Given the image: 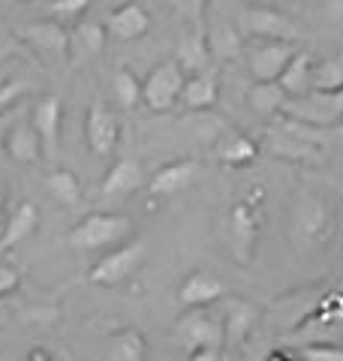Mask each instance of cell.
Segmentation results:
<instances>
[{
    "mask_svg": "<svg viewBox=\"0 0 343 361\" xmlns=\"http://www.w3.org/2000/svg\"><path fill=\"white\" fill-rule=\"evenodd\" d=\"M45 187H49V193L61 202L64 208L82 205V180H78L73 169H52V172L45 175Z\"/></svg>",
    "mask_w": 343,
    "mask_h": 361,
    "instance_id": "26",
    "label": "cell"
},
{
    "mask_svg": "<svg viewBox=\"0 0 343 361\" xmlns=\"http://www.w3.org/2000/svg\"><path fill=\"white\" fill-rule=\"evenodd\" d=\"M286 99H289V97L283 94V87L277 82H256L253 87H250V94H247L250 109H253L256 115H262V118L280 115V109H283Z\"/></svg>",
    "mask_w": 343,
    "mask_h": 361,
    "instance_id": "27",
    "label": "cell"
},
{
    "mask_svg": "<svg viewBox=\"0 0 343 361\" xmlns=\"http://www.w3.org/2000/svg\"><path fill=\"white\" fill-rule=\"evenodd\" d=\"M145 184L148 180H145L142 166L130 160V157H124V160H118L106 172V178H102V184H100V193L102 196H130Z\"/></svg>",
    "mask_w": 343,
    "mask_h": 361,
    "instance_id": "19",
    "label": "cell"
},
{
    "mask_svg": "<svg viewBox=\"0 0 343 361\" xmlns=\"http://www.w3.org/2000/svg\"><path fill=\"white\" fill-rule=\"evenodd\" d=\"M18 37L28 39L33 49L49 54V58H66L73 49L70 33H66L64 25H57V21H33V25L18 30Z\"/></svg>",
    "mask_w": 343,
    "mask_h": 361,
    "instance_id": "13",
    "label": "cell"
},
{
    "mask_svg": "<svg viewBox=\"0 0 343 361\" xmlns=\"http://www.w3.org/2000/svg\"><path fill=\"white\" fill-rule=\"evenodd\" d=\"M199 175V163L193 157H184V160H175L163 169H157L154 178L148 180V193L151 196H175L181 190H187Z\"/></svg>",
    "mask_w": 343,
    "mask_h": 361,
    "instance_id": "14",
    "label": "cell"
},
{
    "mask_svg": "<svg viewBox=\"0 0 343 361\" xmlns=\"http://www.w3.org/2000/svg\"><path fill=\"white\" fill-rule=\"evenodd\" d=\"M151 30V16L142 4H121L118 9H112V16L106 21V33L118 42H133L142 39Z\"/></svg>",
    "mask_w": 343,
    "mask_h": 361,
    "instance_id": "12",
    "label": "cell"
},
{
    "mask_svg": "<svg viewBox=\"0 0 343 361\" xmlns=\"http://www.w3.org/2000/svg\"><path fill=\"white\" fill-rule=\"evenodd\" d=\"M187 73L178 66V61L157 63L142 82V103L151 111H169L181 103V90H184Z\"/></svg>",
    "mask_w": 343,
    "mask_h": 361,
    "instance_id": "5",
    "label": "cell"
},
{
    "mask_svg": "<svg viewBox=\"0 0 343 361\" xmlns=\"http://www.w3.org/2000/svg\"><path fill=\"white\" fill-rule=\"evenodd\" d=\"M277 85L283 87V94L289 99H299L313 94V58L307 51H299L289 61V66L283 70V75L277 78Z\"/></svg>",
    "mask_w": 343,
    "mask_h": 361,
    "instance_id": "23",
    "label": "cell"
},
{
    "mask_svg": "<svg viewBox=\"0 0 343 361\" xmlns=\"http://www.w3.org/2000/svg\"><path fill=\"white\" fill-rule=\"evenodd\" d=\"M70 39L82 54H100L106 49V27L97 25V21H82Z\"/></svg>",
    "mask_w": 343,
    "mask_h": 361,
    "instance_id": "31",
    "label": "cell"
},
{
    "mask_svg": "<svg viewBox=\"0 0 343 361\" xmlns=\"http://www.w3.org/2000/svg\"><path fill=\"white\" fill-rule=\"evenodd\" d=\"M214 157L220 160L223 166H232V169H241L250 166L259 157L256 142H250L241 130H223L220 133V142L214 148Z\"/></svg>",
    "mask_w": 343,
    "mask_h": 361,
    "instance_id": "20",
    "label": "cell"
},
{
    "mask_svg": "<svg viewBox=\"0 0 343 361\" xmlns=\"http://www.w3.org/2000/svg\"><path fill=\"white\" fill-rule=\"evenodd\" d=\"M142 259H145V241L130 238V241H124L118 247H112V250L90 268L88 280L94 286H109V289L121 286L136 274V268L142 265Z\"/></svg>",
    "mask_w": 343,
    "mask_h": 361,
    "instance_id": "2",
    "label": "cell"
},
{
    "mask_svg": "<svg viewBox=\"0 0 343 361\" xmlns=\"http://www.w3.org/2000/svg\"><path fill=\"white\" fill-rule=\"evenodd\" d=\"M241 30L247 37H259V39H283V42H295L301 37L299 25L289 18L277 13L274 6H247L241 13Z\"/></svg>",
    "mask_w": 343,
    "mask_h": 361,
    "instance_id": "8",
    "label": "cell"
},
{
    "mask_svg": "<svg viewBox=\"0 0 343 361\" xmlns=\"http://www.w3.org/2000/svg\"><path fill=\"white\" fill-rule=\"evenodd\" d=\"M335 214L323 196H301L292 208V238L299 247H316L328 238Z\"/></svg>",
    "mask_w": 343,
    "mask_h": 361,
    "instance_id": "3",
    "label": "cell"
},
{
    "mask_svg": "<svg viewBox=\"0 0 343 361\" xmlns=\"http://www.w3.org/2000/svg\"><path fill=\"white\" fill-rule=\"evenodd\" d=\"M4 4H18V0H4Z\"/></svg>",
    "mask_w": 343,
    "mask_h": 361,
    "instance_id": "44",
    "label": "cell"
},
{
    "mask_svg": "<svg viewBox=\"0 0 343 361\" xmlns=\"http://www.w3.org/2000/svg\"><path fill=\"white\" fill-rule=\"evenodd\" d=\"M205 33H208V49H211L214 61H229V58H235V54H241V37H238V30L232 25L217 21V25H211Z\"/></svg>",
    "mask_w": 343,
    "mask_h": 361,
    "instance_id": "28",
    "label": "cell"
},
{
    "mask_svg": "<svg viewBox=\"0 0 343 361\" xmlns=\"http://www.w3.org/2000/svg\"><path fill=\"white\" fill-rule=\"evenodd\" d=\"M340 87H343V54L319 61V66H313V90L316 94H335Z\"/></svg>",
    "mask_w": 343,
    "mask_h": 361,
    "instance_id": "30",
    "label": "cell"
},
{
    "mask_svg": "<svg viewBox=\"0 0 343 361\" xmlns=\"http://www.w3.org/2000/svg\"><path fill=\"white\" fill-rule=\"evenodd\" d=\"M259 4H265V6H271V4H280V0H259Z\"/></svg>",
    "mask_w": 343,
    "mask_h": 361,
    "instance_id": "41",
    "label": "cell"
},
{
    "mask_svg": "<svg viewBox=\"0 0 343 361\" xmlns=\"http://www.w3.org/2000/svg\"><path fill=\"white\" fill-rule=\"evenodd\" d=\"M265 151L271 157H277V160H289V163H319V157H323L319 145L304 142L299 135L274 127V123L265 130Z\"/></svg>",
    "mask_w": 343,
    "mask_h": 361,
    "instance_id": "11",
    "label": "cell"
},
{
    "mask_svg": "<svg viewBox=\"0 0 343 361\" xmlns=\"http://www.w3.org/2000/svg\"><path fill=\"white\" fill-rule=\"evenodd\" d=\"M169 4L178 16H184L190 25L196 27V25H202V13H205V4H208V0H169Z\"/></svg>",
    "mask_w": 343,
    "mask_h": 361,
    "instance_id": "35",
    "label": "cell"
},
{
    "mask_svg": "<svg viewBox=\"0 0 343 361\" xmlns=\"http://www.w3.org/2000/svg\"><path fill=\"white\" fill-rule=\"evenodd\" d=\"M301 361H343V346L340 343H304Z\"/></svg>",
    "mask_w": 343,
    "mask_h": 361,
    "instance_id": "32",
    "label": "cell"
},
{
    "mask_svg": "<svg viewBox=\"0 0 343 361\" xmlns=\"http://www.w3.org/2000/svg\"><path fill=\"white\" fill-rule=\"evenodd\" d=\"M223 292H226L223 283L214 274H208V271H193V274L178 289V301L184 304L187 310H193V307H211L214 301L223 298Z\"/></svg>",
    "mask_w": 343,
    "mask_h": 361,
    "instance_id": "17",
    "label": "cell"
},
{
    "mask_svg": "<svg viewBox=\"0 0 343 361\" xmlns=\"http://www.w3.org/2000/svg\"><path fill=\"white\" fill-rule=\"evenodd\" d=\"M118 118L112 115V109L102 106V99H94L88 109V118H85V139H88V148L94 151L97 157H109L118 145Z\"/></svg>",
    "mask_w": 343,
    "mask_h": 361,
    "instance_id": "9",
    "label": "cell"
},
{
    "mask_svg": "<svg viewBox=\"0 0 343 361\" xmlns=\"http://www.w3.org/2000/svg\"><path fill=\"white\" fill-rule=\"evenodd\" d=\"M21 283V274L13 268V265H6V262H0V298L9 295V292H16Z\"/></svg>",
    "mask_w": 343,
    "mask_h": 361,
    "instance_id": "36",
    "label": "cell"
},
{
    "mask_svg": "<svg viewBox=\"0 0 343 361\" xmlns=\"http://www.w3.org/2000/svg\"><path fill=\"white\" fill-rule=\"evenodd\" d=\"M4 148L16 163H37L45 157L42 139H40V133L33 130V123H16V127L6 133Z\"/></svg>",
    "mask_w": 343,
    "mask_h": 361,
    "instance_id": "21",
    "label": "cell"
},
{
    "mask_svg": "<svg viewBox=\"0 0 343 361\" xmlns=\"http://www.w3.org/2000/svg\"><path fill=\"white\" fill-rule=\"evenodd\" d=\"M175 61L178 66L184 70L187 75L193 73H202V70H208L211 66V49H208V33H205L202 25H196L190 33H184L178 42V54H175Z\"/></svg>",
    "mask_w": 343,
    "mask_h": 361,
    "instance_id": "18",
    "label": "cell"
},
{
    "mask_svg": "<svg viewBox=\"0 0 343 361\" xmlns=\"http://www.w3.org/2000/svg\"><path fill=\"white\" fill-rule=\"evenodd\" d=\"M90 4H94V0H52L49 13L57 16V18H76V16L88 13Z\"/></svg>",
    "mask_w": 343,
    "mask_h": 361,
    "instance_id": "34",
    "label": "cell"
},
{
    "mask_svg": "<svg viewBox=\"0 0 343 361\" xmlns=\"http://www.w3.org/2000/svg\"><path fill=\"white\" fill-rule=\"evenodd\" d=\"M109 361H148V341L139 329H121L109 337Z\"/></svg>",
    "mask_w": 343,
    "mask_h": 361,
    "instance_id": "25",
    "label": "cell"
},
{
    "mask_svg": "<svg viewBox=\"0 0 343 361\" xmlns=\"http://www.w3.org/2000/svg\"><path fill=\"white\" fill-rule=\"evenodd\" d=\"M299 54L295 42H283V39H259L247 49V70L256 82H277L283 70L289 66V61Z\"/></svg>",
    "mask_w": 343,
    "mask_h": 361,
    "instance_id": "7",
    "label": "cell"
},
{
    "mask_svg": "<svg viewBox=\"0 0 343 361\" xmlns=\"http://www.w3.org/2000/svg\"><path fill=\"white\" fill-rule=\"evenodd\" d=\"M187 361H223V353H220V349H193V353H190V358Z\"/></svg>",
    "mask_w": 343,
    "mask_h": 361,
    "instance_id": "38",
    "label": "cell"
},
{
    "mask_svg": "<svg viewBox=\"0 0 343 361\" xmlns=\"http://www.w3.org/2000/svg\"><path fill=\"white\" fill-rule=\"evenodd\" d=\"M175 341L184 349H223L226 343V331H223V319L208 310V307H193L178 319L175 325Z\"/></svg>",
    "mask_w": 343,
    "mask_h": 361,
    "instance_id": "6",
    "label": "cell"
},
{
    "mask_svg": "<svg viewBox=\"0 0 343 361\" xmlns=\"http://www.w3.org/2000/svg\"><path fill=\"white\" fill-rule=\"evenodd\" d=\"M25 90H28L25 78H9V82L0 85V115H6V111L25 97Z\"/></svg>",
    "mask_w": 343,
    "mask_h": 361,
    "instance_id": "33",
    "label": "cell"
},
{
    "mask_svg": "<svg viewBox=\"0 0 343 361\" xmlns=\"http://www.w3.org/2000/svg\"><path fill=\"white\" fill-rule=\"evenodd\" d=\"M280 115L286 118H295V121H304V123H311V127H335V123H340L343 118L337 115L335 109H331L323 94H307V97H299V99H286L283 109H280Z\"/></svg>",
    "mask_w": 343,
    "mask_h": 361,
    "instance_id": "15",
    "label": "cell"
},
{
    "mask_svg": "<svg viewBox=\"0 0 343 361\" xmlns=\"http://www.w3.org/2000/svg\"><path fill=\"white\" fill-rule=\"evenodd\" d=\"M259 310L247 298H229L226 301V316H223V331L229 343H241L244 337L253 331Z\"/></svg>",
    "mask_w": 343,
    "mask_h": 361,
    "instance_id": "24",
    "label": "cell"
},
{
    "mask_svg": "<svg viewBox=\"0 0 343 361\" xmlns=\"http://www.w3.org/2000/svg\"><path fill=\"white\" fill-rule=\"evenodd\" d=\"M30 123H33V130L40 133L45 157H54L57 148H61V123H64V103H61V97H57V94H45L42 99H37Z\"/></svg>",
    "mask_w": 343,
    "mask_h": 361,
    "instance_id": "10",
    "label": "cell"
},
{
    "mask_svg": "<svg viewBox=\"0 0 343 361\" xmlns=\"http://www.w3.org/2000/svg\"><path fill=\"white\" fill-rule=\"evenodd\" d=\"M112 90H114V99H118V106L127 109V111H133L136 106L142 103V82H139V75H136L133 70H127V66L114 70Z\"/></svg>",
    "mask_w": 343,
    "mask_h": 361,
    "instance_id": "29",
    "label": "cell"
},
{
    "mask_svg": "<svg viewBox=\"0 0 343 361\" xmlns=\"http://www.w3.org/2000/svg\"><path fill=\"white\" fill-rule=\"evenodd\" d=\"M28 361H54V358H52V353H49V349H42V346H37V349H30V355H28Z\"/></svg>",
    "mask_w": 343,
    "mask_h": 361,
    "instance_id": "40",
    "label": "cell"
},
{
    "mask_svg": "<svg viewBox=\"0 0 343 361\" xmlns=\"http://www.w3.org/2000/svg\"><path fill=\"white\" fill-rule=\"evenodd\" d=\"M130 232H133V220L127 214L97 211L73 226L70 235H66V244L73 250H112V247L127 241Z\"/></svg>",
    "mask_w": 343,
    "mask_h": 361,
    "instance_id": "1",
    "label": "cell"
},
{
    "mask_svg": "<svg viewBox=\"0 0 343 361\" xmlns=\"http://www.w3.org/2000/svg\"><path fill=\"white\" fill-rule=\"evenodd\" d=\"M323 99H325V103H328V106L335 109L337 115L343 118V87H340V90H335V94H323Z\"/></svg>",
    "mask_w": 343,
    "mask_h": 361,
    "instance_id": "39",
    "label": "cell"
},
{
    "mask_svg": "<svg viewBox=\"0 0 343 361\" xmlns=\"http://www.w3.org/2000/svg\"><path fill=\"white\" fill-rule=\"evenodd\" d=\"M37 229H40V208L33 205V202H18L16 211L9 214V220H6L4 238H0V250H9V247L28 241Z\"/></svg>",
    "mask_w": 343,
    "mask_h": 361,
    "instance_id": "22",
    "label": "cell"
},
{
    "mask_svg": "<svg viewBox=\"0 0 343 361\" xmlns=\"http://www.w3.org/2000/svg\"><path fill=\"white\" fill-rule=\"evenodd\" d=\"M325 18L331 25H343V0H325Z\"/></svg>",
    "mask_w": 343,
    "mask_h": 361,
    "instance_id": "37",
    "label": "cell"
},
{
    "mask_svg": "<svg viewBox=\"0 0 343 361\" xmlns=\"http://www.w3.org/2000/svg\"><path fill=\"white\" fill-rule=\"evenodd\" d=\"M0 205H4V187H0Z\"/></svg>",
    "mask_w": 343,
    "mask_h": 361,
    "instance_id": "43",
    "label": "cell"
},
{
    "mask_svg": "<svg viewBox=\"0 0 343 361\" xmlns=\"http://www.w3.org/2000/svg\"><path fill=\"white\" fill-rule=\"evenodd\" d=\"M64 361H78V358H76V355H70V353H66V355H64Z\"/></svg>",
    "mask_w": 343,
    "mask_h": 361,
    "instance_id": "42",
    "label": "cell"
},
{
    "mask_svg": "<svg viewBox=\"0 0 343 361\" xmlns=\"http://www.w3.org/2000/svg\"><path fill=\"white\" fill-rule=\"evenodd\" d=\"M217 97H220V75L214 66H208L202 73L187 75L184 90H181V106L190 111H208L217 106Z\"/></svg>",
    "mask_w": 343,
    "mask_h": 361,
    "instance_id": "16",
    "label": "cell"
},
{
    "mask_svg": "<svg viewBox=\"0 0 343 361\" xmlns=\"http://www.w3.org/2000/svg\"><path fill=\"white\" fill-rule=\"evenodd\" d=\"M259 205L256 199L238 202L229 214V250L238 265H253L256 244H259Z\"/></svg>",
    "mask_w": 343,
    "mask_h": 361,
    "instance_id": "4",
    "label": "cell"
}]
</instances>
